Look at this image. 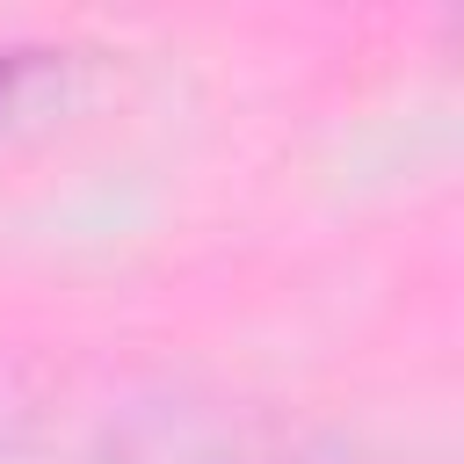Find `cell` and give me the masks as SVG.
<instances>
[{
  "label": "cell",
  "mask_w": 464,
  "mask_h": 464,
  "mask_svg": "<svg viewBox=\"0 0 464 464\" xmlns=\"http://www.w3.org/2000/svg\"><path fill=\"white\" fill-rule=\"evenodd\" d=\"M80 80H87V51H65V44H14V51H0V130L58 116Z\"/></svg>",
  "instance_id": "1"
}]
</instances>
